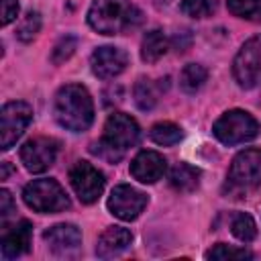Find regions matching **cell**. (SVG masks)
Listing matches in <instances>:
<instances>
[{
    "mask_svg": "<svg viewBox=\"0 0 261 261\" xmlns=\"http://www.w3.org/2000/svg\"><path fill=\"white\" fill-rule=\"evenodd\" d=\"M261 186V149H245L234 155L228 173L224 192L234 198H243L255 192Z\"/></svg>",
    "mask_w": 261,
    "mask_h": 261,
    "instance_id": "obj_4",
    "label": "cell"
},
{
    "mask_svg": "<svg viewBox=\"0 0 261 261\" xmlns=\"http://www.w3.org/2000/svg\"><path fill=\"white\" fill-rule=\"evenodd\" d=\"M226 6L239 18L261 22V0H228Z\"/></svg>",
    "mask_w": 261,
    "mask_h": 261,
    "instance_id": "obj_23",
    "label": "cell"
},
{
    "mask_svg": "<svg viewBox=\"0 0 261 261\" xmlns=\"http://www.w3.org/2000/svg\"><path fill=\"white\" fill-rule=\"evenodd\" d=\"M53 114L55 120L71 133L88 130L94 122V102L90 92L80 84L61 86L55 94Z\"/></svg>",
    "mask_w": 261,
    "mask_h": 261,
    "instance_id": "obj_1",
    "label": "cell"
},
{
    "mask_svg": "<svg viewBox=\"0 0 261 261\" xmlns=\"http://www.w3.org/2000/svg\"><path fill=\"white\" fill-rule=\"evenodd\" d=\"M230 232L241 241V243H251L257 237V224L251 214L247 212H237L230 218Z\"/></svg>",
    "mask_w": 261,
    "mask_h": 261,
    "instance_id": "obj_22",
    "label": "cell"
},
{
    "mask_svg": "<svg viewBox=\"0 0 261 261\" xmlns=\"http://www.w3.org/2000/svg\"><path fill=\"white\" fill-rule=\"evenodd\" d=\"M128 65V55L124 49L114 47V45H104L98 47L92 57H90V67L92 73L100 80H112L120 75Z\"/></svg>",
    "mask_w": 261,
    "mask_h": 261,
    "instance_id": "obj_12",
    "label": "cell"
},
{
    "mask_svg": "<svg viewBox=\"0 0 261 261\" xmlns=\"http://www.w3.org/2000/svg\"><path fill=\"white\" fill-rule=\"evenodd\" d=\"M169 184L177 192H184V194L192 192L200 184V169H196L194 165H188V163H177L169 171Z\"/></svg>",
    "mask_w": 261,
    "mask_h": 261,
    "instance_id": "obj_18",
    "label": "cell"
},
{
    "mask_svg": "<svg viewBox=\"0 0 261 261\" xmlns=\"http://www.w3.org/2000/svg\"><path fill=\"white\" fill-rule=\"evenodd\" d=\"M139 137H141V128H139L137 120L124 112H114L106 118L102 139L98 143H94L92 151L96 155H100L102 159L116 163L124 157L126 149L135 147L139 143Z\"/></svg>",
    "mask_w": 261,
    "mask_h": 261,
    "instance_id": "obj_3",
    "label": "cell"
},
{
    "mask_svg": "<svg viewBox=\"0 0 261 261\" xmlns=\"http://www.w3.org/2000/svg\"><path fill=\"white\" fill-rule=\"evenodd\" d=\"M24 204L39 214H55L69 208V198L61 184L51 177L33 179L22 190Z\"/></svg>",
    "mask_w": 261,
    "mask_h": 261,
    "instance_id": "obj_5",
    "label": "cell"
},
{
    "mask_svg": "<svg viewBox=\"0 0 261 261\" xmlns=\"http://www.w3.org/2000/svg\"><path fill=\"white\" fill-rule=\"evenodd\" d=\"M212 133L222 145L232 147V145H241L255 139L259 135V122L247 110L232 108V110H226L214 122Z\"/></svg>",
    "mask_w": 261,
    "mask_h": 261,
    "instance_id": "obj_6",
    "label": "cell"
},
{
    "mask_svg": "<svg viewBox=\"0 0 261 261\" xmlns=\"http://www.w3.org/2000/svg\"><path fill=\"white\" fill-rule=\"evenodd\" d=\"M33 239V224L29 220H20L14 226L6 228L2 234V257L4 259H16L24 255L31 249Z\"/></svg>",
    "mask_w": 261,
    "mask_h": 261,
    "instance_id": "obj_15",
    "label": "cell"
},
{
    "mask_svg": "<svg viewBox=\"0 0 261 261\" xmlns=\"http://www.w3.org/2000/svg\"><path fill=\"white\" fill-rule=\"evenodd\" d=\"M208 259H218V261H230V259H253V253L247 251V249H241V247H230V245H224V243H216L208 253H206Z\"/></svg>",
    "mask_w": 261,
    "mask_h": 261,
    "instance_id": "obj_25",
    "label": "cell"
},
{
    "mask_svg": "<svg viewBox=\"0 0 261 261\" xmlns=\"http://www.w3.org/2000/svg\"><path fill=\"white\" fill-rule=\"evenodd\" d=\"M147 206V196L128 184L116 186L108 196V210L120 220H135Z\"/></svg>",
    "mask_w": 261,
    "mask_h": 261,
    "instance_id": "obj_11",
    "label": "cell"
},
{
    "mask_svg": "<svg viewBox=\"0 0 261 261\" xmlns=\"http://www.w3.org/2000/svg\"><path fill=\"white\" fill-rule=\"evenodd\" d=\"M208 80V69L200 63H188L179 73V86L188 94H196Z\"/></svg>",
    "mask_w": 261,
    "mask_h": 261,
    "instance_id": "obj_19",
    "label": "cell"
},
{
    "mask_svg": "<svg viewBox=\"0 0 261 261\" xmlns=\"http://www.w3.org/2000/svg\"><path fill=\"white\" fill-rule=\"evenodd\" d=\"M8 173H10V165L4 161V163H2V173H0V179H6V177H8Z\"/></svg>",
    "mask_w": 261,
    "mask_h": 261,
    "instance_id": "obj_30",
    "label": "cell"
},
{
    "mask_svg": "<svg viewBox=\"0 0 261 261\" xmlns=\"http://www.w3.org/2000/svg\"><path fill=\"white\" fill-rule=\"evenodd\" d=\"M39 31H41V14L37 10H31V12H27L22 16V20H20V24L16 29V37L20 41L29 43V41H33L37 37Z\"/></svg>",
    "mask_w": 261,
    "mask_h": 261,
    "instance_id": "obj_26",
    "label": "cell"
},
{
    "mask_svg": "<svg viewBox=\"0 0 261 261\" xmlns=\"http://www.w3.org/2000/svg\"><path fill=\"white\" fill-rule=\"evenodd\" d=\"M133 243V232L124 226H108L100 237L96 245V255L100 259H112L124 253Z\"/></svg>",
    "mask_w": 261,
    "mask_h": 261,
    "instance_id": "obj_16",
    "label": "cell"
},
{
    "mask_svg": "<svg viewBox=\"0 0 261 261\" xmlns=\"http://www.w3.org/2000/svg\"><path fill=\"white\" fill-rule=\"evenodd\" d=\"M2 6V27H8L18 16V0H0Z\"/></svg>",
    "mask_w": 261,
    "mask_h": 261,
    "instance_id": "obj_28",
    "label": "cell"
},
{
    "mask_svg": "<svg viewBox=\"0 0 261 261\" xmlns=\"http://www.w3.org/2000/svg\"><path fill=\"white\" fill-rule=\"evenodd\" d=\"M69 184L84 204H94L104 192V173L88 161H75L69 169Z\"/></svg>",
    "mask_w": 261,
    "mask_h": 261,
    "instance_id": "obj_9",
    "label": "cell"
},
{
    "mask_svg": "<svg viewBox=\"0 0 261 261\" xmlns=\"http://www.w3.org/2000/svg\"><path fill=\"white\" fill-rule=\"evenodd\" d=\"M165 169H167L165 157L157 151H151V149H143L130 161V175L141 184L159 181L165 175Z\"/></svg>",
    "mask_w": 261,
    "mask_h": 261,
    "instance_id": "obj_14",
    "label": "cell"
},
{
    "mask_svg": "<svg viewBox=\"0 0 261 261\" xmlns=\"http://www.w3.org/2000/svg\"><path fill=\"white\" fill-rule=\"evenodd\" d=\"M75 49H77V39H75L73 35H65V37H61V39L55 43V47H53V51H51V61H53L55 65L65 63V61L75 53Z\"/></svg>",
    "mask_w": 261,
    "mask_h": 261,
    "instance_id": "obj_27",
    "label": "cell"
},
{
    "mask_svg": "<svg viewBox=\"0 0 261 261\" xmlns=\"http://www.w3.org/2000/svg\"><path fill=\"white\" fill-rule=\"evenodd\" d=\"M133 96H135V104L141 108V110H153L155 104H157V98H159V88L147 80V77H139L135 88H133Z\"/></svg>",
    "mask_w": 261,
    "mask_h": 261,
    "instance_id": "obj_20",
    "label": "cell"
},
{
    "mask_svg": "<svg viewBox=\"0 0 261 261\" xmlns=\"http://www.w3.org/2000/svg\"><path fill=\"white\" fill-rule=\"evenodd\" d=\"M179 10L190 18H206L216 10V0H181Z\"/></svg>",
    "mask_w": 261,
    "mask_h": 261,
    "instance_id": "obj_24",
    "label": "cell"
},
{
    "mask_svg": "<svg viewBox=\"0 0 261 261\" xmlns=\"http://www.w3.org/2000/svg\"><path fill=\"white\" fill-rule=\"evenodd\" d=\"M143 22V12L130 0H94L88 10V24L100 35H122Z\"/></svg>",
    "mask_w": 261,
    "mask_h": 261,
    "instance_id": "obj_2",
    "label": "cell"
},
{
    "mask_svg": "<svg viewBox=\"0 0 261 261\" xmlns=\"http://www.w3.org/2000/svg\"><path fill=\"white\" fill-rule=\"evenodd\" d=\"M57 151H59V143L55 139L35 137L20 147V161L31 173H43L55 163Z\"/></svg>",
    "mask_w": 261,
    "mask_h": 261,
    "instance_id": "obj_10",
    "label": "cell"
},
{
    "mask_svg": "<svg viewBox=\"0 0 261 261\" xmlns=\"http://www.w3.org/2000/svg\"><path fill=\"white\" fill-rule=\"evenodd\" d=\"M12 212H14V202H12L10 192L0 190V220H2V224H6V220Z\"/></svg>",
    "mask_w": 261,
    "mask_h": 261,
    "instance_id": "obj_29",
    "label": "cell"
},
{
    "mask_svg": "<svg viewBox=\"0 0 261 261\" xmlns=\"http://www.w3.org/2000/svg\"><path fill=\"white\" fill-rule=\"evenodd\" d=\"M43 241L47 243V247L61 257H69L73 253L80 251L82 247V232L75 224L69 222H61V224H53L43 232Z\"/></svg>",
    "mask_w": 261,
    "mask_h": 261,
    "instance_id": "obj_13",
    "label": "cell"
},
{
    "mask_svg": "<svg viewBox=\"0 0 261 261\" xmlns=\"http://www.w3.org/2000/svg\"><path fill=\"white\" fill-rule=\"evenodd\" d=\"M149 137H151L153 143H157V145H161V147H171V145H177V143L181 141L184 133H181V128H179L177 124L165 120V122L153 124L151 130H149Z\"/></svg>",
    "mask_w": 261,
    "mask_h": 261,
    "instance_id": "obj_21",
    "label": "cell"
},
{
    "mask_svg": "<svg viewBox=\"0 0 261 261\" xmlns=\"http://www.w3.org/2000/svg\"><path fill=\"white\" fill-rule=\"evenodd\" d=\"M169 49V39L163 35V31L153 29L149 33H145L143 43H141V59L145 63H155L159 61Z\"/></svg>",
    "mask_w": 261,
    "mask_h": 261,
    "instance_id": "obj_17",
    "label": "cell"
},
{
    "mask_svg": "<svg viewBox=\"0 0 261 261\" xmlns=\"http://www.w3.org/2000/svg\"><path fill=\"white\" fill-rule=\"evenodd\" d=\"M33 120V108L22 100L6 102L0 110V149L8 151L29 128Z\"/></svg>",
    "mask_w": 261,
    "mask_h": 261,
    "instance_id": "obj_8",
    "label": "cell"
},
{
    "mask_svg": "<svg viewBox=\"0 0 261 261\" xmlns=\"http://www.w3.org/2000/svg\"><path fill=\"white\" fill-rule=\"evenodd\" d=\"M232 75L245 90L261 86V35L243 43L232 61Z\"/></svg>",
    "mask_w": 261,
    "mask_h": 261,
    "instance_id": "obj_7",
    "label": "cell"
}]
</instances>
